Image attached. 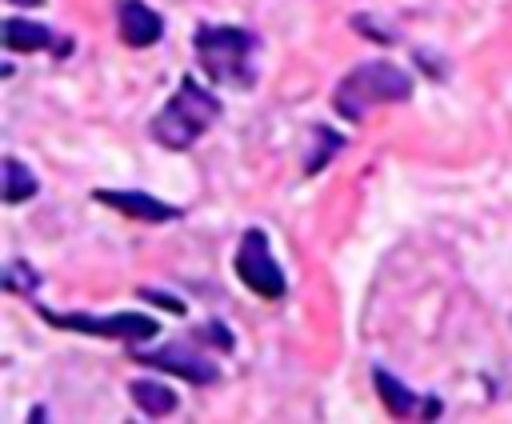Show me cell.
<instances>
[{
	"label": "cell",
	"instance_id": "obj_11",
	"mask_svg": "<svg viewBox=\"0 0 512 424\" xmlns=\"http://www.w3.org/2000/svg\"><path fill=\"white\" fill-rule=\"evenodd\" d=\"M372 384H376V392H380V400L388 404L392 416H412L416 412V392H408L388 368H372Z\"/></svg>",
	"mask_w": 512,
	"mask_h": 424
},
{
	"label": "cell",
	"instance_id": "obj_10",
	"mask_svg": "<svg viewBox=\"0 0 512 424\" xmlns=\"http://www.w3.org/2000/svg\"><path fill=\"white\" fill-rule=\"evenodd\" d=\"M128 392H132V400H136V408L144 416H168L176 408V392L168 384H160V380H132Z\"/></svg>",
	"mask_w": 512,
	"mask_h": 424
},
{
	"label": "cell",
	"instance_id": "obj_12",
	"mask_svg": "<svg viewBox=\"0 0 512 424\" xmlns=\"http://www.w3.org/2000/svg\"><path fill=\"white\" fill-rule=\"evenodd\" d=\"M36 172L28 168V164H20V160H4V184H0V192H4V204H20V200H28V196H36Z\"/></svg>",
	"mask_w": 512,
	"mask_h": 424
},
{
	"label": "cell",
	"instance_id": "obj_1",
	"mask_svg": "<svg viewBox=\"0 0 512 424\" xmlns=\"http://www.w3.org/2000/svg\"><path fill=\"white\" fill-rule=\"evenodd\" d=\"M216 116H220V100H216L208 88H200L192 76H184L180 88L172 92V100L156 112L152 136H156L164 148L184 152L192 140H200V136L212 128Z\"/></svg>",
	"mask_w": 512,
	"mask_h": 424
},
{
	"label": "cell",
	"instance_id": "obj_4",
	"mask_svg": "<svg viewBox=\"0 0 512 424\" xmlns=\"http://www.w3.org/2000/svg\"><path fill=\"white\" fill-rule=\"evenodd\" d=\"M40 316L56 328H72V332H88V336H104V340H152L160 332V324L144 312H116V316H84V312H72V316H60L52 308H40Z\"/></svg>",
	"mask_w": 512,
	"mask_h": 424
},
{
	"label": "cell",
	"instance_id": "obj_8",
	"mask_svg": "<svg viewBox=\"0 0 512 424\" xmlns=\"http://www.w3.org/2000/svg\"><path fill=\"white\" fill-rule=\"evenodd\" d=\"M92 200L96 204H108V208H116V212H124L132 220H148V224H164V220H176L180 216V208H172V204H164L156 196H144V192H112V188H100V192H92Z\"/></svg>",
	"mask_w": 512,
	"mask_h": 424
},
{
	"label": "cell",
	"instance_id": "obj_16",
	"mask_svg": "<svg viewBox=\"0 0 512 424\" xmlns=\"http://www.w3.org/2000/svg\"><path fill=\"white\" fill-rule=\"evenodd\" d=\"M24 4H36V0H24Z\"/></svg>",
	"mask_w": 512,
	"mask_h": 424
},
{
	"label": "cell",
	"instance_id": "obj_6",
	"mask_svg": "<svg viewBox=\"0 0 512 424\" xmlns=\"http://www.w3.org/2000/svg\"><path fill=\"white\" fill-rule=\"evenodd\" d=\"M132 360L148 364V368H160V372H176V376H184L192 384H212L220 376V368L192 340H172V344H164L156 352H132Z\"/></svg>",
	"mask_w": 512,
	"mask_h": 424
},
{
	"label": "cell",
	"instance_id": "obj_5",
	"mask_svg": "<svg viewBox=\"0 0 512 424\" xmlns=\"http://www.w3.org/2000/svg\"><path fill=\"white\" fill-rule=\"evenodd\" d=\"M236 276L244 280V288H252V292L264 296V300L284 296V272H280V264L272 260L268 236H264L260 228H248V232L240 236V248H236Z\"/></svg>",
	"mask_w": 512,
	"mask_h": 424
},
{
	"label": "cell",
	"instance_id": "obj_15",
	"mask_svg": "<svg viewBox=\"0 0 512 424\" xmlns=\"http://www.w3.org/2000/svg\"><path fill=\"white\" fill-rule=\"evenodd\" d=\"M144 300H152V304H164L168 312H176V316H184V304H180V300H172V296H160V292H152V288H144Z\"/></svg>",
	"mask_w": 512,
	"mask_h": 424
},
{
	"label": "cell",
	"instance_id": "obj_3",
	"mask_svg": "<svg viewBox=\"0 0 512 424\" xmlns=\"http://www.w3.org/2000/svg\"><path fill=\"white\" fill-rule=\"evenodd\" d=\"M196 52H200L204 72L216 84H236V88L252 84V52H256V36L252 32L208 24V28L196 32Z\"/></svg>",
	"mask_w": 512,
	"mask_h": 424
},
{
	"label": "cell",
	"instance_id": "obj_2",
	"mask_svg": "<svg viewBox=\"0 0 512 424\" xmlns=\"http://www.w3.org/2000/svg\"><path fill=\"white\" fill-rule=\"evenodd\" d=\"M412 96V76L388 60H368L352 68L336 88V112L348 120H360L372 104H400Z\"/></svg>",
	"mask_w": 512,
	"mask_h": 424
},
{
	"label": "cell",
	"instance_id": "obj_14",
	"mask_svg": "<svg viewBox=\"0 0 512 424\" xmlns=\"http://www.w3.org/2000/svg\"><path fill=\"white\" fill-rule=\"evenodd\" d=\"M4 288H12V292H32V288H36V272L24 268V264H8V268H4Z\"/></svg>",
	"mask_w": 512,
	"mask_h": 424
},
{
	"label": "cell",
	"instance_id": "obj_9",
	"mask_svg": "<svg viewBox=\"0 0 512 424\" xmlns=\"http://www.w3.org/2000/svg\"><path fill=\"white\" fill-rule=\"evenodd\" d=\"M0 40H4L8 52H36V48H48V44H52V32H48L40 20L12 16V20H4Z\"/></svg>",
	"mask_w": 512,
	"mask_h": 424
},
{
	"label": "cell",
	"instance_id": "obj_7",
	"mask_svg": "<svg viewBox=\"0 0 512 424\" xmlns=\"http://www.w3.org/2000/svg\"><path fill=\"white\" fill-rule=\"evenodd\" d=\"M116 20H120V40L128 48H148L160 40L164 32V20L160 12H152L144 0H120L116 4Z\"/></svg>",
	"mask_w": 512,
	"mask_h": 424
},
{
	"label": "cell",
	"instance_id": "obj_13",
	"mask_svg": "<svg viewBox=\"0 0 512 424\" xmlns=\"http://www.w3.org/2000/svg\"><path fill=\"white\" fill-rule=\"evenodd\" d=\"M312 140H316V152H312V156H308V164H304L308 172L324 168V164H328V156H332V152L344 144V140H340L336 132H328V128H316V132H312Z\"/></svg>",
	"mask_w": 512,
	"mask_h": 424
}]
</instances>
